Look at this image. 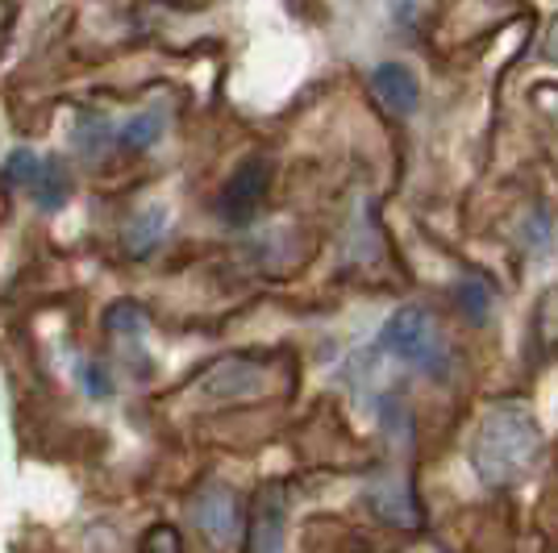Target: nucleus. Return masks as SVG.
<instances>
[{"label": "nucleus", "mask_w": 558, "mask_h": 553, "mask_svg": "<svg viewBox=\"0 0 558 553\" xmlns=\"http://www.w3.org/2000/svg\"><path fill=\"white\" fill-rule=\"evenodd\" d=\"M192 516H196L201 532L209 537L217 550H230L238 529H242V520H238V500H233L230 487H205V491L196 495V504H192Z\"/></svg>", "instance_id": "obj_5"}, {"label": "nucleus", "mask_w": 558, "mask_h": 553, "mask_svg": "<svg viewBox=\"0 0 558 553\" xmlns=\"http://www.w3.org/2000/svg\"><path fill=\"white\" fill-rule=\"evenodd\" d=\"M384 346L392 349L400 362L429 370V374H438L446 367L442 329L434 324V317L421 304H404V308H396L392 317H388V324H384Z\"/></svg>", "instance_id": "obj_2"}, {"label": "nucleus", "mask_w": 558, "mask_h": 553, "mask_svg": "<svg viewBox=\"0 0 558 553\" xmlns=\"http://www.w3.org/2000/svg\"><path fill=\"white\" fill-rule=\"evenodd\" d=\"M546 59H555L558 63V17L550 22V29H546Z\"/></svg>", "instance_id": "obj_18"}, {"label": "nucleus", "mask_w": 558, "mask_h": 553, "mask_svg": "<svg viewBox=\"0 0 558 553\" xmlns=\"http://www.w3.org/2000/svg\"><path fill=\"white\" fill-rule=\"evenodd\" d=\"M146 553H180V532L155 529L150 537H146Z\"/></svg>", "instance_id": "obj_16"}, {"label": "nucleus", "mask_w": 558, "mask_h": 553, "mask_svg": "<svg viewBox=\"0 0 558 553\" xmlns=\"http://www.w3.org/2000/svg\"><path fill=\"white\" fill-rule=\"evenodd\" d=\"M71 142H75V150H84V155H100V150L113 142V121H109V116H80L75 130H71Z\"/></svg>", "instance_id": "obj_11"}, {"label": "nucleus", "mask_w": 558, "mask_h": 553, "mask_svg": "<svg viewBox=\"0 0 558 553\" xmlns=\"http://www.w3.org/2000/svg\"><path fill=\"white\" fill-rule=\"evenodd\" d=\"M267 383H271L267 367H258L251 358H221L192 383V395L201 404H242V400H258L267 392Z\"/></svg>", "instance_id": "obj_3"}, {"label": "nucleus", "mask_w": 558, "mask_h": 553, "mask_svg": "<svg viewBox=\"0 0 558 553\" xmlns=\"http://www.w3.org/2000/svg\"><path fill=\"white\" fill-rule=\"evenodd\" d=\"M34 200L43 208H59V205H68V196H71V175H68V167L59 159H47L43 162V171H38V180H34Z\"/></svg>", "instance_id": "obj_10"}, {"label": "nucleus", "mask_w": 558, "mask_h": 553, "mask_svg": "<svg viewBox=\"0 0 558 553\" xmlns=\"http://www.w3.org/2000/svg\"><path fill=\"white\" fill-rule=\"evenodd\" d=\"M372 507L388 525H417V504L404 483H384L372 491Z\"/></svg>", "instance_id": "obj_9"}, {"label": "nucleus", "mask_w": 558, "mask_h": 553, "mask_svg": "<svg viewBox=\"0 0 558 553\" xmlns=\"http://www.w3.org/2000/svg\"><path fill=\"white\" fill-rule=\"evenodd\" d=\"M372 93H375V100L396 116H409L421 100L417 75L404 67V63H384V67H375Z\"/></svg>", "instance_id": "obj_7"}, {"label": "nucleus", "mask_w": 558, "mask_h": 553, "mask_svg": "<svg viewBox=\"0 0 558 553\" xmlns=\"http://www.w3.org/2000/svg\"><path fill=\"white\" fill-rule=\"evenodd\" d=\"M459 304H463L471 317H484V312H488V292H484L480 283H463V287H459Z\"/></svg>", "instance_id": "obj_15"}, {"label": "nucleus", "mask_w": 558, "mask_h": 553, "mask_svg": "<svg viewBox=\"0 0 558 553\" xmlns=\"http://www.w3.org/2000/svg\"><path fill=\"white\" fill-rule=\"evenodd\" d=\"M167 233V208L163 205H146L130 221V230H125V250L130 254H150L159 242H163Z\"/></svg>", "instance_id": "obj_8"}, {"label": "nucleus", "mask_w": 558, "mask_h": 553, "mask_svg": "<svg viewBox=\"0 0 558 553\" xmlns=\"http://www.w3.org/2000/svg\"><path fill=\"white\" fill-rule=\"evenodd\" d=\"M283 487H263L255 500V516H251V553H279L283 550Z\"/></svg>", "instance_id": "obj_6"}, {"label": "nucleus", "mask_w": 558, "mask_h": 553, "mask_svg": "<svg viewBox=\"0 0 558 553\" xmlns=\"http://www.w3.org/2000/svg\"><path fill=\"white\" fill-rule=\"evenodd\" d=\"M263 200H267V162L246 159L221 187L217 212H221L226 225H251L255 212L263 208Z\"/></svg>", "instance_id": "obj_4"}, {"label": "nucleus", "mask_w": 558, "mask_h": 553, "mask_svg": "<svg viewBox=\"0 0 558 553\" xmlns=\"http://www.w3.org/2000/svg\"><path fill=\"white\" fill-rule=\"evenodd\" d=\"M163 134V113H138L125 121V130H121V146H130V150H142V146H150V142H159Z\"/></svg>", "instance_id": "obj_12"}, {"label": "nucleus", "mask_w": 558, "mask_h": 553, "mask_svg": "<svg viewBox=\"0 0 558 553\" xmlns=\"http://www.w3.org/2000/svg\"><path fill=\"white\" fill-rule=\"evenodd\" d=\"M537 425L525 408H496L475 433V475L492 487H505L521 479L537 458Z\"/></svg>", "instance_id": "obj_1"}, {"label": "nucleus", "mask_w": 558, "mask_h": 553, "mask_svg": "<svg viewBox=\"0 0 558 553\" xmlns=\"http://www.w3.org/2000/svg\"><path fill=\"white\" fill-rule=\"evenodd\" d=\"M109 333H117V337L142 333V308H134V304H113L109 308Z\"/></svg>", "instance_id": "obj_14"}, {"label": "nucleus", "mask_w": 558, "mask_h": 553, "mask_svg": "<svg viewBox=\"0 0 558 553\" xmlns=\"http://www.w3.org/2000/svg\"><path fill=\"white\" fill-rule=\"evenodd\" d=\"M38 171H43V159L34 150H13L4 162V180H13V184H34Z\"/></svg>", "instance_id": "obj_13"}, {"label": "nucleus", "mask_w": 558, "mask_h": 553, "mask_svg": "<svg viewBox=\"0 0 558 553\" xmlns=\"http://www.w3.org/2000/svg\"><path fill=\"white\" fill-rule=\"evenodd\" d=\"M84 383H88V395H100V400H109L113 395V383H109V374L96 367H84Z\"/></svg>", "instance_id": "obj_17"}]
</instances>
